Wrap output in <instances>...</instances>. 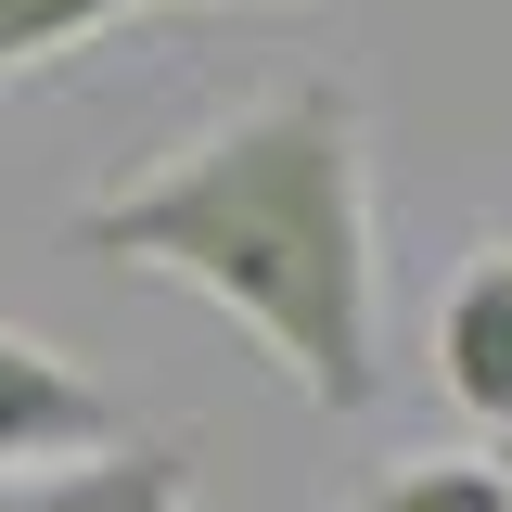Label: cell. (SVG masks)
<instances>
[{
	"mask_svg": "<svg viewBox=\"0 0 512 512\" xmlns=\"http://www.w3.org/2000/svg\"><path fill=\"white\" fill-rule=\"evenodd\" d=\"M77 256L192 282L269 346L308 410H372L384 384V269H372V116L346 77H269L231 116L64 218Z\"/></svg>",
	"mask_w": 512,
	"mask_h": 512,
	"instance_id": "1",
	"label": "cell"
},
{
	"mask_svg": "<svg viewBox=\"0 0 512 512\" xmlns=\"http://www.w3.org/2000/svg\"><path fill=\"white\" fill-rule=\"evenodd\" d=\"M116 397L64 359L52 333H26V320H0V474L13 461H77V448H116Z\"/></svg>",
	"mask_w": 512,
	"mask_h": 512,
	"instance_id": "2",
	"label": "cell"
},
{
	"mask_svg": "<svg viewBox=\"0 0 512 512\" xmlns=\"http://www.w3.org/2000/svg\"><path fill=\"white\" fill-rule=\"evenodd\" d=\"M0 512H192V448L116 436V448H77V461H13Z\"/></svg>",
	"mask_w": 512,
	"mask_h": 512,
	"instance_id": "3",
	"label": "cell"
},
{
	"mask_svg": "<svg viewBox=\"0 0 512 512\" xmlns=\"http://www.w3.org/2000/svg\"><path fill=\"white\" fill-rule=\"evenodd\" d=\"M436 384L474 410V423L512 436V244H487L461 282H448V308H436Z\"/></svg>",
	"mask_w": 512,
	"mask_h": 512,
	"instance_id": "4",
	"label": "cell"
},
{
	"mask_svg": "<svg viewBox=\"0 0 512 512\" xmlns=\"http://www.w3.org/2000/svg\"><path fill=\"white\" fill-rule=\"evenodd\" d=\"M128 13H180V0H0V77H39V64H64L77 39H103Z\"/></svg>",
	"mask_w": 512,
	"mask_h": 512,
	"instance_id": "5",
	"label": "cell"
},
{
	"mask_svg": "<svg viewBox=\"0 0 512 512\" xmlns=\"http://www.w3.org/2000/svg\"><path fill=\"white\" fill-rule=\"evenodd\" d=\"M359 512H500V487H487V461H397L359 487Z\"/></svg>",
	"mask_w": 512,
	"mask_h": 512,
	"instance_id": "6",
	"label": "cell"
},
{
	"mask_svg": "<svg viewBox=\"0 0 512 512\" xmlns=\"http://www.w3.org/2000/svg\"><path fill=\"white\" fill-rule=\"evenodd\" d=\"M487 487H500V512H512V436H500V448H487Z\"/></svg>",
	"mask_w": 512,
	"mask_h": 512,
	"instance_id": "7",
	"label": "cell"
}]
</instances>
